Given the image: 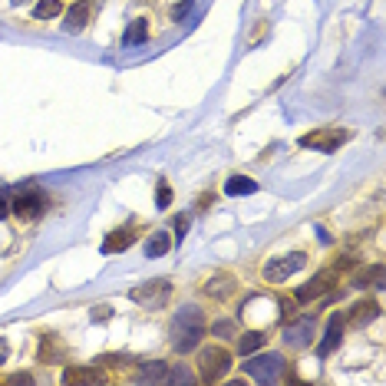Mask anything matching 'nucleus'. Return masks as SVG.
I'll use <instances>...</instances> for the list:
<instances>
[{
	"label": "nucleus",
	"instance_id": "1a4fd4ad",
	"mask_svg": "<svg viewBox=\"0 0 386 386\" xmlns=\"http://www.w3.org/2000/svg\"><path fill=\"white\" fill-rule=\"evenodd\" d=\"M165 294H168V281H165V278L146 281L142 287H133V291H129V297H133V300H139V304H159Z\"/></svg>",
	"mask_w": 386,
	"mask_h": 386
},
{
	"label": "nucleus",
	"instance_id": "5701e85b",
	"mask_svg": "<svg viewBox=\"0 0 386 386\" xmlns=\"http://www.w3.org/2000/svg\"><path fill=\"white\" fill-rule=\"evenodd\" d=\"M211 334H215V337H222V340L235 337V320H215V324H211Z\"/></svg>",
	"mask_w": 386,
	"mask_h": 386
},
{
	"label": "nucleus",
	"instance_id": "a878e982",
	"mask_svg": "<svg viewBox=\"0 0 386 386\" xmlns=\"http://www.w3.org/2000/svg\"><path fill=\"white\" fill-rule=\"evenodd\" d=\"M189 10H192V0H185V3H178L175 10H172V20H182V17L189 14Z\"/></svg>",
	"mask_w": 386,
	"mask_h": 386
},
{
	"label": "nucleus",
	"instance_id": "7c9ffc66",
	"mask_svg": "<svg viewBox=\"0 0 386 386\" xmlns=\"http://www.w3.org/2000/svg\"><path fill=\"white\" fill-rule=\"evenodd\" d=\"M3 215H7V202L0 198V218H3Z\"/></svg>",
	"mask_w": 386,
	"mask_h": 386
},
{
	"label": "nucleus",
	"instance_id": "9d476101",
	"mask_svg": "<svg viewBox=\"0 0 386 386\" xmlns=\"http://www.w3.org/2000/svg\"><path fill=\"white\" fill-rule=\"evenodd\" d=\"M89 14H93V7H89L86 0H79V3H73L70 10H66V33H79V30L89 23Z\"/></svg>",
	"mask_w": 386,
	"mask_h": 386
},
{
	"label": "nucleus",
	"instance_id": "2eb2a0df",
	"mask_svg": "<svg viewBox=\"0 0 386 386\" xmlns=\"http://www.w3.org/2000/svg\"><path fill=\"white\" fill-rule=\"evenodd\" d=\"M224 192L231 195V198L254 195V192H258V182H254V178H244V175H231L228 182H224Z\"/></svg>",
	"mask_w": 386,
	"mask_h": 386
},
{
	"label": "nucleus",
	"instance_id": "f8f14e48",
	"mask_svg": "<svg viewBox=\"0 0 386 386\" xmlns=\"http://www.w3.org/2000/svg\"><path fill=\"white\" fill-rule=\"evenodd\" d=\"M146 40H148V20L135 17L133 23L126 27V33H122V46H142Z\"/></svg>",
	"mask_w": 386,
	"mask_h": 386
},
{
	"label": "nucleus",
	"instance_id": "c85d7f7f",
	"mask_svg": "<svg viewBox=\"0 0 386 386\" xmlns=\"http://www.w3.org/2000/svg\"><path fill=\"white\" fill-rule=\"evenodd\" d=\"M10 383H33V376H27V373H17V376H10Z\"/></svg>",
	"mask_w": 386,
	"mask_h": 386
},
{
	"label": "nucleus",
	"instance_id": "dca6fc26",
	"mask_svg": "<svg viewBox=\"0 0 386 386\" xmlns=\"http://www.w3.org/2000/svg\"><path fill=\"white\" fill-rule=\"evenodd\" d=\"M165 380H168V370H165L162 360L142 363V370H139V383H165Z\"/></svg>",
	"mask_w": 386,
	"mask_h": 386
},
{
	"label": "nucleus",
	"instance_id": "4468645a",
	"mask_svg": "<svg viewBox=\"0 0 386 386\" xmlns=\"http://www.w3.org/2000/svg\"><path fill=\"white\" fill-rule=\"evenodd\" d=\"M205 294H208V297H218V300L231 297V294H235V278H228V274H218V278H211V281L205 284Z\"/></svg>",
	"mask_w": 386,
	"mask_h": 386
},
{
	"label": "nucleus",
	"instance_id": "ddd939ff",
	"mask_svg": "<svg viewBox=\"0 0 386 386\" xmlns=\"http://www.w3.org/2000/svg\"><path fill=\"white\" fill-rule=\"evenodd\" d=\"M103 373L93 367H66L63 370V383H99Z\"/></svg>",
	"mask_w": 386,
	"mask_h": 386
},
{
	"label": "nucleus",
	"instance_id": "7ed1b4c3",
	"mask_svg": "<svg viewBox=\"0 0 386 386\" xmlns=\"http://www.w3.org/2000/svg\"><path fill=\"white\" fill-rule=\"evenodd\" d=\"M231 370V354L222 350V347H205L202 354H198V373H202V380H222L224 373Z\"/></svg>",
	"mask_w": 386,
	"mask_h": 386
},
{
	"label": "nucleus",
	"instance_id": "c756f323",
	"mask_svg": "<svg viewBox=\"0 0 386 386\" xmlns=\"http://www.w3.org/2000/svg\"><path fill=\"white\" fill-rule=\"evenodd\" d=\"M7 360V340H0V363Z\"/></svg>",
	"mask_w": 386,
	"mask_h": 386
},
{
	"label": "nucleus",
	"instance_id": "bb28decb",
	"mask_svg": "<svg viewBox=\"0 0 386 386\" xmlns=\"http://www.w3.org/2000/svg\"><path fill=\"white\" fill-rule=\"evenodd\" d=\"M109 317H113L109 307H96V311H93V320H109Z\"/></svg>",
	"mask_w": 386,
	"mask_h": 386
},
{
	"label": "nucleus",
	"instance_id": "cd10ccee",
	"mask_svg": "<svg viewBox=\"0 0 386 386\" xmlns=\"http://www.w3.org/2000/svg\"><path fill=\"white\" fill-rule=\"evenodd\" d=\"M185 228H189V218H178V222H175V231H178V241H182V235H185Z\"/></svg>",
	"mask_w": 386,
	"mask_h": 386
},
{
	"label": "nucleus",
	"instance_id": "20e7f679",
	"mask_svg": "<svg viewBox=\"0 0 386 386\" xmlns=\"http://www.w3.org/2000/svg\"><path fill=\"white\" fill-rule=\"evenodd\" d=\"M304 264H307V254H300V251L287 254V258H271V261L264 264V278L271 284H284L291 274H297Z\"/></svg>",
	"mask_w": 386,
	"mask_h": 386
},
{
	"label": "nucleus",
	"instance_id": "0eeeda50",
	"mask_svg": "<svg viewBox=\"0 0 386 386\" xmlns=\"http://www.w3.org/2000/svg\"><path fill=\"white\" fill-rule=\"evenodd\" d=\"M334 281H337V271H330V267L317 271V274L311 278V284L297 291V300H300V304H307V300H317L320 294H327V291L334 287Z\"/></svg>",
	"mask_w": 386,
	"mask_h": 386
},
{
	"label": "nucleus",
	"instance_id": "412c9836",
	"mask_svg": "<svg viewBox=\"0 0 386 386\" xmlns=\"http://www.w3.org/2000/svg\"><path fill=\"white\" fill-rule=\"evenodd\" d=\"M376 313H380V307L373 300H360L354 307V324H370V320H376Z\"/></svg>",
	"mask_w": 386,
	"mask_h": 386
},
{
	"label": "nucleus",
	"instance_id": "6e6552de",
	"mask_svg": "<svg viewBox=\"0 0 386 386\" xmlns=\"http://www.w3.org/2000/svg\"><path fill=\"white\" fill-rule=\"evenodd\" d=\"M311 337H313V317H297V320L284 327V343H291V347H311Z\"/></svg>",
	"mask_w": 386,
	"mask_h": 386
},
{
	"label": "nucleus",
	"instance_id": "9b49d317",
	"mask_svg": "<svg viewBox=\"0 0 386 386\" xmlns=\"http://www.w3.org/2000/svg\"><path fill=\"white\" fill-rule=\"evenodd\" d=\"M340 334H343V320H340V317H330L324 340L317 343V356H330V354H334V347L340 343Z\"/></svg>",
	"mask_w": 386,
	"mask_h": 386
},
{
	"label": "nucleus",
	"instance_id": "a211bd4d",
	"mask_svg": "<svg viewBox=\"0 0 386 386\" xmlns=\"http://www.w3.org/2000/svg\"><path fill=\"white\" fill-rule=\"evenodd\" d=\"M135 241L133 231H113V235L103 241V254H116V251H126L129 244Z\"/></svg>",
	"mask_w": 386,
	"mask_h": 386
},
{
	"label": "nucleus",
	"instance_id": "4be33fe9",
	"mask_svg": "<svg viewBox=\"0 0 386 386\" xmlns=\"http://www.w3.org/2000/svg\"><path fill=\"white\" fill-rule=\"evenodd\" d=\"M63 14V3L59 0H40L37 7H33V17L37 20H53V17Z\"/></svg>",
	"mask_w": 386,
	"mask_h": 386
},
{
	"label": "nucleus",
	"instance_id": "b1692460",
	"mask_svg": "<svg viewBox=\"0 0 386 386\" xmlns=\"http://www.w3.org/2000/svg\"><path fill=\"white\" fill-rule=\"evenodd\" d=\"M168 380H172V383H192L195 376H192V373H189V370H185V367H178V370L172 373V376H168Z\"/></svg>",
	"mask_w": 386,
	"mask_h": 386
},
{
	"label": "nucleus",
	"instance_id": "f257e3e1",
	"mask_svg": "<svg viewBox=\"0 0 386 386\" xmlns=\"http://www.w3.org/2000/svg\"><path fill=\"white\" fill-rule=\"evenodd\" d=\"M202 337H205V313L198 307H182L172 320V347L178 354H189L202 343Z\"/></svg>",
	"mask_w": 386,
	"mask_h": 386
},
{
	"label": "nucleus",
	"instance_id": "393cba45",
	"mask_svg": "<svg viewBox=\"0 0 386 386\" xmlns=\"http://www.w3.org/2000/svg\"><path fill=\"white\" fill-rule=\"evenodd\" d=\"M172 205V189H168V185H159V208H168Z\"/></svg>",
	"mask_w": 386,
	"mask_h": 386
},
{
	"label": "nucleus",
	"instance_id": "2f4dec72",
	"mask_svg": "<svg viewBox=\"0 0 386 386\" xmlns=\"http://www.w3.org/2000/svg\"><path fill=\"white\" fill-rule=\"evenodd\" d=\"M20 3H30V0H14V7H20Z\"/></svg>",
	"mask_w": 386,
	"mask_h": 386
},
{
	"label": "nucleus",
	"instance_id": "39448f33",
	"mask_svg": "<svg viewBox=\"0 0 386 386\" xmlns=\"http://www.w3.org/2000/svg\"><path fill=\"white\" fill-rule=\"evenodd\" d=\"M44 192L40 189H20L14 198V211L17 218H23V222H33V218H40L44 215Z\"/></svg>",
	"mask_w": 386,
	"mask_h": 386
},
{
	"label": "nucleus",
	"instance_id": "f3484780",
	"mask_svg": "<svg viewBox=\"0 0 386 386\" xmlns=\"http://www.w3.org/2000/svg\"><path fill=\"white\" fill-rule=\"evenodd\" d=\"M168 248H172V238H168V231H152V238L146 241V254H148V258H162V254H168Z\"/></svg>",
	"mask_w": 386,
	"mask_h": 386
},
{
	"label": "nucleus",
	"instance_id": "423d86ee",
	"mask_svg": "<svg viewBox=\"0 0 386 386\" xmlns=\"http://www.w3.org/2000/svg\"><path fill=\"white\" fill-rule=\"evenodd\" d=\"M340 142H347V133H340V129H320V133L300 135V146L317 148V152H334Z\"/></svg>",
	"mask_w": 386,
	"mask_h": 386
},
{
	"label": "nucleus",
	"instance_id": "f03ea898",
	"mask_svg": "<svg viewBox=\"0 0 386 386\" xmlns=\"http://www.w3.org/2000/svg\"><path fill=\"white\" fill-rule=\"evenodd\" d=\"M244 373L258 380V383H278L284 373V356L281 354H251L244 363Z\"/></svg>",
	"mask_w": 386,
	"mask_h": 386
},
{
	"label": "nucleus",
	"instance_id": "aec40b11",
	"mask_svg": "<svg viewBox=\"0 0 386 386\" xmlns=\"http://www.w3.org/2000/svg\"><path fill=\"white\" fill-rule=\"evenodd\" d=\"M261 347H264V334L248 330V334H241V340H238V354H241V356H251V354H258Z\"/></svg>",
	"mask_w": 386,
	"mask_h": 386
},
{
	"label": "nucleus",
	"instance_id": "6ab92c4d",
	"mask_svg": "<svg viewBox=\"0 0 386 386\" xmlns=\"http://www.w3.org/2000/svg\"><path fill=\"white\" fill-rule=\"evenodd\" d=\"M356 287H383V264H370L354 278Z\"/></svg>",
	"mask_w": 386,
	"mask_h": 386
}]
</instances>
